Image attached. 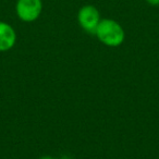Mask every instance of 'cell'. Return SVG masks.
<instances>
[{
    "instance_id": "6da1fadb",
    "label": "cell",
    "mask_w": 159,
    "mask_h": 159,
    "mask_svg": "<svg viewBox=\"0 0 159 159\" xmlns=\"http://www.w3.org/2000/svg\"><path fill=\"white\" fill-rule=\"evenodd\" d=\"M95 34L102 44L109 47L120 46L125 37L123 27L117 21L111 19L100 20Z\"/></svg>"
},
{
    "instance_id": "7a4b0ae2",
    "label": "cell",
    "mask_w": 159,
    "mask_h": 159,
    "mask_svg": "<svg viewBox=\"0 0 159 159\" xmlns=\"http://www.w3.org/2000/svg\"><path fill=\"white\" fill-rule=\"evenodd\" d=\"M16 14L23 22H34L39 18L43 10L42 0H18Z\"/></svg>"
},
{
    "instance_id": "3957f363",
    "label": "cell",
    "mask_w": 159,
    "mask_h": 159,
    "mask_svg": "<svg viewBox=\"0 0 159 159\" xmlns=\"http://www.w3.org/2000/svg\"><path fill=\"white\" fill-rule=\"evenodd\" d=\"M77 20L83 30L87 33L95 34L100 22V14L97 8L92 5L83 6L77 14Z\"/></svg>"
},
{
    "instance_id": "277c9868",
    "label": "cell",
    "mask_w": 159,
    "mask_h": 159,
    "mask_svg": "<svg viewBox=\"0 0 159 159\" xmlns=\"http://www.w3.org/2000/svg\"><path fill=\"white\" fill-rule=\"evenodd\" d=\"M16 34L10 24L0 21V51H8L14 46Z\"/></svg>"
},
{
    "instance_id": "5b68a950",
    "label": "cell",
    "mask_w": 159,
    "mask_h": 159,
    "mask_svg": "<svg viewBox=\"0 0 159 159\" xmlns=\"http://www.w3.org/2000/svg\"><path fill=\"white\" fill-rule=\"evenodd\" d=\"M145 1L148 3V5L154 6V7H156V6H159V0H145Z\"/></svg>"
},
{
    "instance_id": "8992f818",
    "label": "cell",
    "mask_w": 159,
    "mask_h": 159,
    "mask_svg": "<svg viewBox=\"0 0 159 159\" xmlns=\"http://www.w3.org/2000/svg\"><path fill=\"white\" fill-rule=\"evenodd\" d=\"M39 159H55V158H52V157H50V156H44V157H40Z\"/></svg>"
}]
</instances>
